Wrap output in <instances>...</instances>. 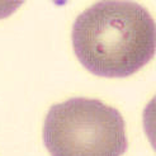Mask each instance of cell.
Listing matches in <instances>:
<instances>
[{"label": "cell", "mask_w": 156, "mask_h": 156, "mask_svg": "<svg viewBox=\"0 0 156 156\" xmlns=\"http://www.w3.org/2000/svg\"><path fill=\"white\" fill-rule=\"evenodd\" d=\"M43 141L51 156H122L128 147L119 111L90 98L52 105L43 124Z\"/></svg>", "instance_id": "cell-2"}, {"label": "cell", "mask_w": 156, "mask_h": 156, "mask_svg": "<svg viewBox=\"0 0 156 156\" xmlns=\"http://www.w3.org/2000/svg\"><path fill=\"white\" fill-rule=\"evenodd\" d=\"M73 47L81 65L104 77H126L155 55L156 28L149 10L131 2H100L74 22Z\"/></svg>", "instance_id": "cell-1"}]
</instances>
